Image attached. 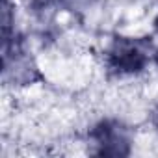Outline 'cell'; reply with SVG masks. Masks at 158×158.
Listing matches in <instances>:
<instances>
[{
    "label": "cell",
    "mask_w": 158,
    "mask_h": 158,
    "mask_svg": "<svg viewBox=\"0 0 158 158\" xmlns=\"http://www.w3.org/2000/svg\"><path fill=\"white\" fill-rule=\"evenodd\" d=\"M154 50L151 37L115 35L104 48V67L115 78L138 76L154 60Z\"/></svg>",
    "instance_id": "6da1fadb"
},
{
    "label": "cell",
    "mask_w": 158,
    "mask_h": 158,
    "mask_svg": "<svg viewBox=\"0 0 158 158\" xmlns=\"http://www.w3.org/2000/svg\"><path fill=\"white\" fill-rule=\"evenodd\" d=\"M88 141L91 154L121 158L132 152L134 134L125 121L117 117H102L88 130Z\"/></svg>",
    "instance_id": "7a4b0ae2"
},
{
    "label": "cell",
    "mask_w": 158,
    "mask_h": 158,
    "mask_svg": "<svg viewBox=\"0 0 158 158\" xmlns=\"http://www.w3.org/2000/svg\"><path fill=\"white\" fill-rule=\"evenodd\" d=\"M84 2H88V0H28V11H32L39 19H45L56 11L76 10Z\"/></svg>",
    "instance_id": "3957f363"
},
{
    "label": "cell",
    "mask_w": 158,
    "mask_h": 158,
    "mask_svg": "<svg viewBox=\"0 0 158 158\" xmlns=\"http://www.w3.org/2000/svg\"><path fill=\"white\" fill-rule=\"evenodd\" d=\"M151 123H152V127H154V132L158 134V104H156V108H154L152 114H151Z\"/></svg>",
    "instance_id": "277c9868"
},
{
    "label": "cell",
    "mask_w": 158,
    "mask_h": 158,
    "mask_svg": "<svg viewBox=\"0 0 158 158\" xmlns=\"http://www.w3.org/2000/svg\"><path fill=\"white\" fill-rule=\"evenodd\" d=\"M152 61H154V63H156V65H158V48H156V50H154V60H152Z\"/></svg>",
    "instance_id": "5b68a950"
},
{
    "label": "cell",
    "mask_w": 158,
    "mask_h": 158,
    "mask_svg": "<svg viewBox=\"0 0 158 158\" xmlns=\"http://www.w3.org/2000/svg\"><path fill=\"white\" fill-rule=\"evenodd\" d=\"M154 28L158 30V13H156V17H154Z\"/></svg>",
    "instance_id": "8992f818"
}]
</instances>
